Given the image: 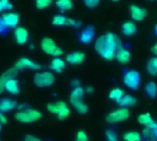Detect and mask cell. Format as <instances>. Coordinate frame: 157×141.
<instances>
[{
  "label": "cell",
  "instance_id": "6da1fadb",
  "mask_svg": "<svg viewBox=\"0 0 157 141\" xmlns=\"http://www.w3.org/2000/svg\"><path fill=\"white\" fill-rule=\"evenodd\" d=\"M122 48V43L120 38L111 33L108 32L98 37L95 43L96 51L105 60H113L116 56L118 50Z\"/></svg>",
  "mask_w": 157,
  "mask_h": 141
},
{
  "label": "cell",
  "instance_id": "7a4b0ae2",
  "mask_svg": "<svg viewBox=\"0 0 157 141\" xmlns=\"http://www.w3.org/2000/svg\"><path fill=\"white\" fill-rule=\"evenodd\" d=\"M85 95V91L84 88L82 86L73 89L70 97H69V101L71 103V105L75 108V110L82 114L85 115L88 112V106L83 101V97Z\"/></svg>",
  "mask_w": 157,
  "mask_h": 141
},
{
  "label": "cell",
  "instance_id": "3957f363",
  "mask_svg": "<svg viewBox=\"0 0 157 141\" xmlns=\"http://www.w3.org/2000/svg\"><path fill=\"white\" fill-rule=\"evenodd\" d=\"M41 117H42V114L40 111L29 107H27L23 110H18L15 114L16 120L23 124H29L39 121Z\"/></svg>",
  "mask_w": 157,
  "mask_h": 141
},
{
  "label": "cell",
  "instance_id": "277c9868",
  "mask_svg": "<svg viewBox=\"0 0 157 141\" xmlns=\"http://www.w3.org/2000/svg\"><path fill=\"white\" fill-rule=\"evenodd\" d=\"M40 49L44 53L53 56L54 58H60L63 54V50L56 45L52 39L49 37H45L41 39Z\"/></svg>",
  "mask_w": 157,
  "mask_h": 141
},
{
  "label": "cell",
  "instance_id": "5b68a950",
  "mask_svg": "<svg viewBox=\"0 0 157 141\" xmlns=\"http://www.w3.org/2000/svg\"><path fill=\"white\" fill-rule=\"evenodd\" d=\"M55 82V76L52 72H40L35 73L33 77L34 84L39 88H47L52 86Z\"/></svg>",
  "mask_w": 157,
  "mask_h": 141
},
{
  "label": "cell",
  "instance_id": "8992f818",
  "mask_svg": "<svg viewBox=\"0 0 157 141\" xmlns=\"http://www.w3.org/2000/svg\"><path fill=\"white\" fill-rule=\"evenodd\" d=\"M129 117H130V111L127 108H120L109 114L106 117V120L109 124H115L128 119Z\"/></svg>",
  "mask_w": 157,
  "mask_h": 141
},
{
  "label": "cell",
  "instance_id": "52a82bcc",
  "mask_svg": "<svg viewBox=\"0 0 157 141\" xmlns=\"http://www.w3.org/2000/svg\"><path fill=\"white\" fill-rule=\"evenodd\" d=\"M124 83L127 87L132 90H136L141 83V76L137 71H129L124 75Z\"/></svg>",
  "mask_w": 157,
  "mask_h": 141
},
{
  "label": "cell",
  "instance_id": "ba28073f",
  "mask_svg": "<svg viewBox=\"0 0 157 141\" xmlns=\"http://www.w3.org/2000/svg\"><path fill=\"white\" fill-rule=\"evenodd\" d=\"M0 21L5 28H17L19 22V15L15 12H7L1 16Z\"/></svg>",
  "mask_w": 157,
  "mask_h": 141
},
{
  "label": "cell",
  "instance_id": "9c48e42d",
  "mask_svg": "<svg viewBox=\"0 0 157 141\" xmlns=\"http://www.w3.org/2000/svg\"><path fill=\"white\" fill-rule=\"evenodd\" d=\"M17 71L20 70H25V69H29V70H34V71H38L41 69V66L37 63L34 62L33 61H31L30 59L27 58V57H22L20 58L14 66Z\"/></svg>",
  "mask_w": 157,
  "mask_h": 141
},
{
  "label": "cell",
  "instance_id": "30bf717a",
  "mask_svg": "<svg viewBox=\"0 0 157 141\" xmlns=\"http://www.w3.org/2000/svg\"><path fill=\"white\" fill-rule=\"evenodd\" d=\"M14 38L17 44L24 45L29 40V31L24 27H17L14 30Z\"/></svg>",
  "mask_w": 157,
  "mask_h": 141
},
{
  "label": "cell",
  "instance_id": "8fae6325",
  "mask_svg": "<svg viewBox=\"0 0 157 141\" xmlns=\"http://www.w3.org/2000/svg\"><path fill=\"white\" fill-rule=\"evenodd\" d=\"M17 72H18V71L15 67H11L8 70H6L4 73H2V75L0 76V95L3 94L5 91L6 83L9 79L16 78V76L17 75Z\"/></svg>",
  "mask_w": 157,
  "mask_h": 141
},
{
  "label": "cell",
  "instance_id": "7c38bea8",
  "mask_svg": "<svg viewBox=\"0 0 157 141\" xmlns=\"http://www.w3.org/2000/svg\"><path fill=\"white\" fill-rule=\"evenodd\" d=\"M138 122L141 125L145 126L147 128H150L152 130L157 131V122L152 118V117H151V115L149 113L140 115L139 117H138Z\"/></svg>",
  "mask_w": 157,
  "mask_h": 141
},
{
  "label": "cell",
  "instance_id": "4fadbf2b",
  "mask_svg": "<svg viewBox=\"0 0 157 141\" xmlns=\"http://www.w3.org/2000/svg\"><path fill=\"white\" fill-rule=\"evenodd\" d=\"M95 28L92 27V26H87L80 33V36H79V39L82 43L84 44H88L90 43L94 37H95Z\"/></svg>",
  "mask_w": 157,
  "mask_h": 141
},
{
  "label": "cell",
  "instance_id": "5bb4252c",
  "mask_svg": "<svg viewBox=\"0 0 157 141\" xmlns=\"http://www.w3.org/2000/svg\"><path fill=\"white\" fill-rule=\"evenodd\" d=\"M66 61L69 63V64H72V65H78V64H81L85 59H86V55L83 51H73L69 54L66 55Z\"/></svg>",
  "mask_w": 157,
  "mask_h": 141
},
{
  "label": "cell",
  "instance_id": "9a60e30c",
  "mask_svg": "<svg viewBox=\"0 0 157 141\" xmlns=\"http://www.w3.org/2000/svg\"><path fill=\"white\" fill-rule=\"evenodd\" d=\"M130 11L132 14V17L136 21H142L147 16V10L145 8L140 7V6H135V5L131 6Z\"/></svg>",
  "mask_w": 157,
  "mask_h": 141
},
{
  "label": "cell",
  "instance_id": "2e32d148",
  "mask_svg": "<svg viewBox=\"0 0 157 141\" xmlns=\"http://www.w3.org/2000/svg\"><path fill=\"white\" fill-rule=\"evenodd\" d=\"M17 107V103L10 98H2L0 99V112L5 114L10 112Z\"/></svg>",
  "mask_w": 157,
  "mask_h": 141
},
{
  "label": "cell",
  "instance_id": "e0dca14e",
  "mask_svg": "<svg viewBox=\"0 0 157 141\" xmlns=\"http://www.w3.org/2000/svg\"><path fill=\"white\" fill-rule=\"evenodd\" d=\"M5 91H6L7 93H9L10 95H18L20 93V88H19V83H18L17 80H16L15 78L9 79L6 83Z\"/></svg>",
  "mask_w": 157,
  "mask_h": 141
},
{
  "label": "cell",
  "instance_id": "ac0fdd59",
  "mask_svg": "<svg viewBox=\"0 0 157 141\" xmlns=\"http://www.w3.org/2000/svg\"><path fill=\"white\" fill-rule=\"evenodd\" d=\"M65 106H67L66 103L63 102V101H58V102H55V103H49L47 104L46 106V109L52 113V114H54V115H58L61 110H63Z\"/></svg>",
  "mask_w": 157,
  "mask_h": 141
},
{
  "label": "cell",
  "instance_id": "d6986e66",
  "mask_svg": "<svg viewBox=\"0 0 157 141\" xmlns=\"http://www.w3.org/2000/svg\"><path fill=\"white\" fill-rule=\"evenodd\" d=\"M65 66H66L65 61L61 58H54L50 64L51 69L57 73H61L65 69Z\"/></svg>",
  "mask_w": 157,
  "mask_h": 141
},
{
  "label": "cell",
  "instance_id": "ffe728a7",
  "mask_svg": "<svg viewBox=\"0 0 157 141\" xmlns=\"http://www.w3.org/2000/svg\"><path fill=\"white\" fill-rule=\"evenodd\" d=\"M115 58L118 60V61L120 63L126 64L131 61V53L129 50H127L123 48H121L120 50H118Z\"/></svg>",
  "mask_w": 157,
  "mask_h": 141
},
{
  "label": "cell",
  "instance_id": "44dd1931",
  "mask_svg": "<svg viewBox=\"0 0 157 141\" xmlns=\"http://www.w3.org/2000/svg\"><path fill=\"white\" fill-rule=\"evenodd\" d=\"M137 27L136 24L132 21H126L122 24V32L125 36H132L136 33Z\"/></svg>",
  "mask_w": 157,
  "mask_h": 141
},
{
  "label": "cell",
  "instance_id": "7402d4cb",
  "mask_svg": "<svg viewBox=\"0 0 157 141\" xmlns=\"http://www.w3.org/2000/svg\"><path fill=\"white\" fill-rule=\"evenodd\" d=\"M120 106H123V107H131V106H133L136 103H137V100L135 97H133L132 95H124L122 96V98L118 102Z\"/></svg>",
  "mask_w": 157,
  "mask_h": 141
},
{
  "label": "cell",
  "instance_id": "603a6c76",
  "mask_svg": "<svg viewBox=\"0 0 157 141\" xmlns=\"http://www.w3.org/2000/svg\"><path fill=\"white\" fill-rule=\"evenodd\" d=\"M55 5L62 12L69 11L74 7V3L71 0H58L56 1Z\"/></svg>",
  "mask_w": 157,
  "mask_h": 141
},
{
  "label": "cell",
  "instance_id": "cb8c5ba5",
  "mask_svg": "<svg viewBox=\"0 0 157 141\" xmlns=\"http://www.w3.org/2000/svg\"><path fill=\"white\" fill-rule=\"evenodd\" d=\"M145 91L151 98H155L157 95V85L155 83L150 82L145 85Z\"/></svg>",
  "mask_w": 157,
  "mask_h": 141
},
{
  "label": "cell",
  "instance_id": "d4e9b609",
  "mask_svg": "<svg viewBox=\"0 0 157 141\" xmlns=\"http://www.w3.org/2000/svg\"><path fill=\"white\" fill-rule=\"evenodd\" d=\"M123 139L125 141H141V134L136 131H129L123 135Z\"/></svg>",
  "mask_w": 157,
  "mask_h": 141
},
{
  "label": "cell",
  "instance_id": "484cf974",
  "mask_svg": "<svg viewBox=\"0 0 157 141\" xmlns=\"http://www.w3.org/2000/svg\"><path fill=\"white\" fill-rule=\"evenodd\" d=\"M66 21H67V17L63 15H55L52 17V24L53 26H66Z\"/></svg>",
  "mask_w": 157,
  "mask_h": 141
},
{
  "label": "cell",
  "instance_id": "4316f807",
  "mask_svg": "<svg viewBox=\"0 0 157 141\" xmlns=\"http://www.w3.org/2000/svg\"><path fill=\"white\" fill-rule=\"evenodd\" d=\"M125 94H124V91L122 90V89H120V88H115V89H113L111 92H110V94H109V98L110 99H112V100H114V101H116L117 103L122 98V96L124 95Z\"/></svg>",
  "mask_w": 157,
  "mask_h": 141
},
{
  "label": "cell",
  "instance_id": "83f0119b",
  "mask_svg": "<svg viewBox=\"0 0 157 141\" xmlns=\"http://www.w3.org/2000/svg\"><path fill=\"white\" fill-rule=\"evenodd\" d=\"M13 8V4L7 0H0V13L4 11H10Z\"/></svg>",
  "mask_w": 157,
  "mask_h": 141
},
{
  "label": "cell",
  "instance_id": "f1b7e54d",
  "mask_svg": "<svg viewBox=\"0 0 157 141\" xmlns=\"http://www.w3.org/2000/svg\"><path fill=\"white\" fill-rule=\"evenodd\" d=\"M52 4V2L51 0H37L35 3V6L38 9H45L49 7Z\"/></svg>",
  "mask_w": 157,
  "mask_h": 141
},
{
  "label": "cell",
  "instance_id": "f546056e",
  "mask_svg": "<svg viewBox=\"0 0 157 141\" xmlns=\"http://www.w3.org/2000/svg\"><path fill=\"white\" fill-rule=\"evenodd\" d=\"M146 70H147V72H148V73L150 75H153V76H156L157 75V68L153 63L152 59L148 61V63L146 65Z\"/></svg>",
  "mask_w": 157,
  "mask_h": 141
},
{
  "label": "cell",
  "instance_id": "4dcf8cb0",
  "mask_svg": "<svg viewBox=\"0 0 157 141\" xmlns=\"http://www.w3.org/2000/svg\"><path fill=\"white\" fill-rule=\"evenodd\" d=\"M106 138H107V141H119L117 133L113 130H108L106 132Z\"/></svg>",
  "mask_w": 157,
  "mask_h": 141
},
{
  "label": "cell",
  "instance_id": "1f68e13d",
  "mask_svg": "<svg viewBox=\"0 0 157 141\" xmlns=\"http://www.w3.org/2000/svg\"><path fill=\"white\" fill-rule=\"evenodd\" d=\"M143 134H144V136L145 138H147V139H154L156 137V131L152 130V129L147 128L144 130Z\"/></svg>",
  "mask_w": 157,
  "mask_h": 141
},
{
  "label": "cell",
  "instance_id": "d6a6232c",
  "mask_svg": "<svg viewBox=\"0 0 157 141\" xmlns=\"http://www.w3.org/2000/svg\"><path fill=\"white\" fill-rule=\"evenodd\" d=\"M75 141H88V137L86 133L83 130L78 131L75 137Z\"/></svg>",
  "mask_w": 157,
  "mask_h": 141
},
{
  "label": "cell",
  "instance_id": "836d02e7",
  "mask_svg": "<svg viewBox=\"0 0 157 141\" xmlns=\"http://www.w3.org/2000/svg\"><path fill=\"white\" fill-rule=\"evenodd\" d=\"M84 3L89 8H95V7H97L99 5V1L98 0H86Z\"/></svg>",
  "mask_w": 157,
  "mask_h": 141
},
{
  "label": "cell",
  "instance_id": "e575fe53",
  "mask_svg": "<svg viewBox=\"0 0 157 141\" xmlns=\"http://www.w3.org/2000/svg\"><path fill=\"white\" fill-rule=\"evenodd\" d=\"M70 84H71V86H72L73 89H75V88H78V87L81 86V83H80V81H79L78 79H74V80H72Z\"/></svg>",
  "mask_w": 157,
  "mask_h": 141
},
{
  "label": "cell",
  "instance_id": "d590c367",
  "mask_svg": "<svg viewBox=\"0 0 157 141\" xmlns=\"http://www.w3.org/2000/svg\"><path fill=\"white\" fill-rule=\"evenodd\" d=\"M24 141H42L40 139L33 136V135H27L24 139Z\"/></svg>",
  "mask_w": 157,
  "mask_h": 141
},
{
  "label": "cell",
  "instance_id": "8d00e7d4",
  "mask_svg": "<svg viewBox=\"0 0 157 141\" xmlns=\"http://www.w3.org/2000/svg\"><path fill=\"white\" fill-rule=\"evenodd\" d=\"M7 122H8L7 117L5 116V114H3V113L0 112V123H1V125L2 126L3 125H6V124H7Z\"/></svg>",
  "mask_w": 157,
  "mask_h": 141
},
{
  "label": "cell",
  "instance_id": "74e56055",
  "mask_svg": "<svg viewBox=\"0 0 157 141\" xmlns=\"http://www.w3.org/2000/svg\"><path fill=\"white\" fill-rule=\"evenodd\" d=\"M84 91H85V94H93L94 93V88L92 86H86V88H84Z\"/></svg>",
  "mask_w": 157,
  "mask_h": 141
},
{
  "label": "cell",
  "instance_id": "f35d334b",
  "mask_svg": "<svg viewBox=\"0 0 157 141\" xmlns=\"http://www.w3.org/2000/svg\"><path fill=\"white\" fill-rule=\"evenodd\" d=\"M152 51H153V53H154V54H155V55L157 56V43L155 45V46H154V47H153V48H152Z\"/></svg>",
  "mask_w": 157,
  "mask_h": 141
},
{
  "label": "cell",
  "instance_id": "ab89813d",
  "mask_svg": "<svg viewBox=\"0 0 157 141\" xmlns=\"http://www.w3.org/2000/svg\"><path fill=\"white\" fill-rule=\"evenodd\" d=\"M152 61H153V63L155 64V66L157 68V57L156 58H153Z\"/></svg>",
  "mask_w": 157,
  "mask_h": 141
},
{
  "label": "cell",
  "instance_id": "60d3db41",
  "mask_svg": "<svg viewBox=\"0 0 157 141\" xmlns=\"http://www.w3.org/2000/svg\"><path fill=\"white\" fill-rule=\"evenodd\" d=\"M5 28H6L4 27V25H3V24H2V22L0 21V32H1L2 30H4Z\"/></svg>",
  "mask_w": 157,
  "mask_h": 141
},
{
  "label": "cell",
  "instance_id": "b9f144b4",
  "mask_svg": "<svg viewBox=\"0 0 157 141\" xmlns=\"http://www.w3.org/2000/svg\"><path fill=\"white\" fill-rule=\"evenodd\" d=\"M1 129H2V125H1V123H0V131H1Z\"/></svg>",
  "mask_w": 157,
  "mask_h": 141
},
{
  "label": "cell",
  "instance_id": "7bdbcfd3",
  "mask_svg": "<svg viewBox=\"0 0 157 141\" xmlns=\"http://www.w3.org/2000/svg\"><path fill=\"white\" fill-rule=\"evenodd\" d=\"M155 32H156V35H157V26H156V28H155Z\"/></svg>",
  "mask_w": 157,
  "mask_h": 141
}]
</instances>
